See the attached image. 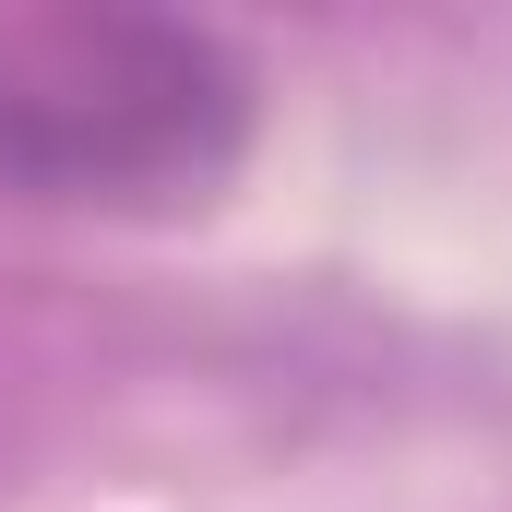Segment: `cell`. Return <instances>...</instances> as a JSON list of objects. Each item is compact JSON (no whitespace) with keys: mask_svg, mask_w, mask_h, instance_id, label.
Returning <instances> with one entry per match:
<instances>
[{"mask_svg":"<svg viewBox=\"0 0 512 512\" xmlns=\"http://www.w3.org/2000/svg\"><path fill=\"white\" fill-rule=\"evenodd\" d=\"M262 143V72L191 12H0V191L48 215H191Z\"/></svg>","mask_w":512,"mask_h":512,"instance_id":"obj_1","label":"cell"}]
</instances>
